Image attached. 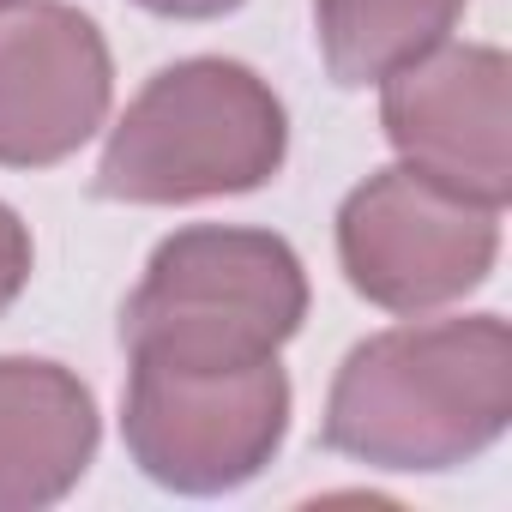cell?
<instances>
[{
    "mask_svg": "<svg viewBox=\"0 0 512 512\" xmlns=\"http://www.w3.org/2000/svg\"><path fill=\"white\" fill-rule=\"evenodd\" d=\"M512 428V326L500 314L404 320L362 338L332 374L320 440L362 470L440 476Z\"/></svg>",
    "mask_w": 512,
    "mask_h": 512,
    "instance_id": "6da1fadb",
    "label": "cell"
},
{
    "mask_svg": "<svg viewBox=\"0 0 512 512\" xmlns=\"http://www.w3.org/2000/svg\"><path fill=\"white\" fill-rule=\"evenodd\" d=\"M290 157V109L247 61L187 55L145 79L103 139L97 193L121 205H205L260 193Z\"/></svg>",
    "mask_w": 512,
    "mask_h": 512,
    "instance_id": "7a4b0ae2",
    "label": "cell"
},
{
    "mask_svg": "<svg viewBox=\"0 0 512 512\" xmlns=\"http://www.w3.org/2000/svg\"><path fill=\"white\" fill-rule=\"evenodd\" d=\"M308 320L302 253L247 223H187L157 241L121 308L127 362L253 368L272 362Z\"/></svg>",
    "mask_w": 512,
    "mask_h": 512,
    "instance_id": "3957f363",
    "label": "cell"
},
{
    "mask_svg": "<svg viewBox=\"0 0 512 512\" xmlns=\"http://www.w3.org/2000/svg\"><path fill=\"white\" fill-rule=\"evenodd\" d=\"M121 440L139 476L169 494H235L266 476L290 440V374L278 356L253 368L127 362Z\"/></svg>",
    "mask_w": 512,
    "mask_h": 512,
    "instance_id": "277c9868",
    "label": "cell"
},
{
    "mask_svg": "<svg viewBox=\"0 0 512 512\" xmlns=\"http://www.w3.org/2000/svg\"><path fill=\"white\" fill-rule=\"evenodd\" d=\"M500 260V211L464 199L410 163L374 169L338 205V266L350 290L398 320L440 314L488 284Z\"/></svg>",
    "mask_w": 512,
    "mask_h": 512,
    "instance_id": "5b68a950",
    "label": "cell"
},
{
    "mask_svg": "<svg viewBox=\"0 0 512 512\" xmlns=\"http://www.w3.org/2000/svg\"><path fill=\"white\" fill-rule=\"evenodd\" d=\"M380 127L416 175L506 211L512 199V61L494 43H440L380 79Z\"/></svg>",
    "mask_w": 512,
    "mask_h": 512,
    "instance_id": "8992f818",
    "label": "cell"
},
{
    "mask_svg": "<svg viewBox=\"0 0 512 512\" xmlns=\"http://www.w3.org/2000/svg\"><path fill=\"white\" fill-rule=\"evenodd\" d=\"M115 55L73 0L0 7V169H55L109 127Z\"/></svg>",
    "mask_w": 512,
    "mask_h": 512,
    "instance_id": "52a82bcc",
    "label": "cell"
},
{
    "mask_svg": "<svg viewBox=\"0 0 512 512\" xmlns=\"http://www.w3.org/2000/svg\"><path fill=\"white\" fill-rule=\"evenodd\" d=\"M103 440L91 386L49 356H0V512L61 506Z\"/></svg>",
    "mask_w": 512,
    "mask_h": 512,
    "instance_id": "ba28073f",
    "label": "cell"
},
{
    "mask_svg": "<svg viewBox=\"0 0 512 512\" xmlns=\"http://www.w3.org/2000/svg\"><path fill=\"white\" fill-rule=\"evenodd\" d=\"M470 0H314V49L344 91H368L440 49Z\"/></svg>",
    "mask_w": 512,
    "mask_h": 512,
    "instance_id": "9c48e42d",
    "label": "cell"
},
{
    "mask_svg": "<svg viewBox=\"0 0 512 512\" xmlns=\"http://www.w3.org/2000/svg\"><path fill=\"white\" fill-rule=\"evenodd\" d=\"M31 266H37V247H31V229H25V217L0 199V314H7L19 296H25V284H31Z\"/></svg>",
    "mask_w": 512,
    "mask_h": 512,
    "instance_id": "30bf717a",
    "label": "cell"
},
{
    "mask_svg": "<svg viewBox=\"0 0 512 512\" xmlns=\"http://www.w3.org/2000/svg\"><path fill=\"white\" fill-rule=\"evenodd\" d=\"M139 13H151V19H181V25H205V19H229V13H241L247 0H133Z\"/></svg>",
    "mask_w": 512,
    "mask_h": 512,
    "instance_id": "8fae6325",
    "label": "cell"
},
{
    "mask_svg": "<svg viewBox=\"0 0 512 512\" xmlns=\"http://www.w3.org/2000/svg\"><path fill=\"white\" fill-rule=\"evenodd\" d=\"M0 7H13V0H0Z\"/></svg>",
    "mask_w": 512,
    "mask_h": 512,
    "instance_id": "7c38bea8",
    "label": "cell"
}]
</instances>
